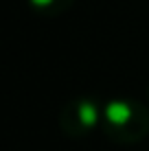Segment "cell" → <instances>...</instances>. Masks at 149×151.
<instances>
[{
    "instance_id": "1",
    "label": "cell",
    "mask_w": 149,
    "mask_h": 151,
    "mask_svg": "<svg viewBox=\"0 0 149 151\" xmlns=\"http://www.w3.org/2000/svg\"><path fill=\"white\" fill-rule=\"evenodd\" d=\"M101 129L119 145H136L149 134V110L134 99H110L103 103Z\"/></svg>"
},
{
    "instance_id": "2",
    "label": "cell",
    "mask_w": 149,
    "mask_h": 151,
    "mask_svg": "<svg viewBox=\"0 0 149 151\" xmlns=\"http://www.w3.org/2000/svg\"><path fill=\"white\" fill-rule=\"evenodd\" d=\"M103 103L92 96H77L70 99L59 112V129L68 138H86L101 127Z\"/></svg>"
},
{
    "instance_id": "3",
    "label": "cell",
    "mask_w": 149,
    "mask_h": 151,
    "mask_svg": "<svg viewBox=\"0 0 149 151\" xmlns=\"http://www.w3.org/2000/svg\"><path fill=\"white\" fill-rule=\"evenodd\" d=\"M75 0H29L31 9L40 15H61L73 7Z\"/></svg>"
}]
</instances>
